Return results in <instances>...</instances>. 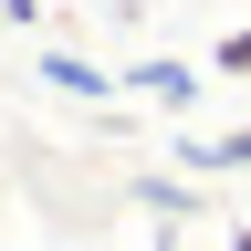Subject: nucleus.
<instances>
[{"label":"nucleus","instance_id":"1","mask_svg":"<svg viewBox=\"0 0 251 251\" xmlns=\"http://www.w3.org/2000/svg\"><path fill=\"white\" fill-rule=\"evenodd\" d=\"M42 74H52L63 94H115V74H105V63H74V52H42Z\"/></svg>","mask_w":251,"mask_h":251},{"label":"nucleus","instance_id":"2","mask_svg":"<svg viewBox=\"0 0 251 251\" xmlns=\"http://www.w3.org/2000/svg\"><path fill=\"white\" fill-rule=\"evenodd\" d=\"M188 157H199V168H251V126H241V136H220V147H188Z\"/></svg>","mask_w":251,"mask_h":251},{"label":"nucleus","instance_id":"3","mask_svg":"<svg viewBox=\"0 0 251 251\" xmlns=\"http://www.w3.org/2000/svg\"><path fill=\"white\" fill-rule=\"evenodd\" d=\"M220 74H251V31H230V42H220Z\"/></svg>","mask_w":251,"mask_h":251},{"label":"nucleus","instance_id":"4","mask_svg":"<svg viewBox=\"0 0 251 251\" xmlns=\"http://www.w3.org/2000/svg\"><path fill=\"white\" fill-rule=\"evenodd\" d=\"M230 251H251V230H241V241H230Z\"/></svg>","mask_w":251,"mask_h":251}]
</instances>
